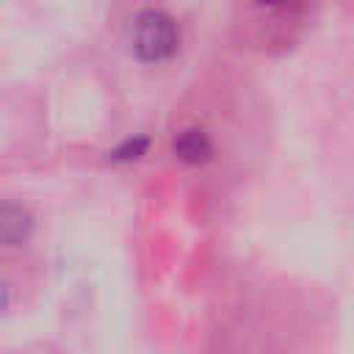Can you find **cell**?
<instances>
[{
	"label": "cell",
	"instance_id": "cell-1",
	"mask_svg": "<svg viewBox=\"0 0 354 354\" xmlns=\"http://www.w3.org/2000/svg\"><path fill=\"white\" fill-rule=\"evenodd\" d=\"M130 50L141 61H166L177 50V28L174 19L158 8H144L136 14L130 25Z\"/></svg>",
	"mask_w": 354,
	"mask_h": 354
},
{
	"label": "cell",
	"instance_id": "cell-2",
	"mask_svg": "<svg viewBox=\"0 0 354 354\" xmlns=\"http://www.w3.org/2000/svg\"><path fill=\"white\" fill-rule=\"evenodd\" d=\"M33 232V216L17 202H0V246H22Z\"/></svg>",
	"mask_w": 354,
	"mask_h": 354
},
{
	"label": "cell",
	"instance_id": "cell-3",
	"mask_svg": "<svg viewBox=\"0 0 354 354\" xmlns=\"http://www.w3.org/2000/svg\"><path fill=\"white\" fill-rule=\"evenodd\" d=\"M174 155L185 163H205L213 155V144L205 130L199 127H185L174 136Z\"/></svg>",
	"mask_w": 354,
	"mask_h": 354
},
{
	"label": "cell",
	"instance_id": "cell-4",
	"mask_svg": "<svg viewBox=\"0 0 354 354\" xmlns=\"http://www.w3.org/2000/svg\"><path fill=\"white\" fill-rule=\"evenodd\" d=\"M147 149V138H136V141H127L122 149H116L113 155L116 158H138L141 152Z\"/></svg>",
	"mask_w": 354,
	"mask_h": 354
},
{
	"label": "cell",
	"instance_id": "cell-5",
	"mask_svg": "<svg viewBox=\"0 0 354 354\" xmlns=\"http://www.w3.org/2000/svg\"><path fill=\"white\" fill-rule=\"evenodd\" d=\"M8 304H11V288H8V282L0 277V315L8 310Z\"/></svg>",
	"mask_w": 354,
	"mask_h": 354
}]
</instances>
